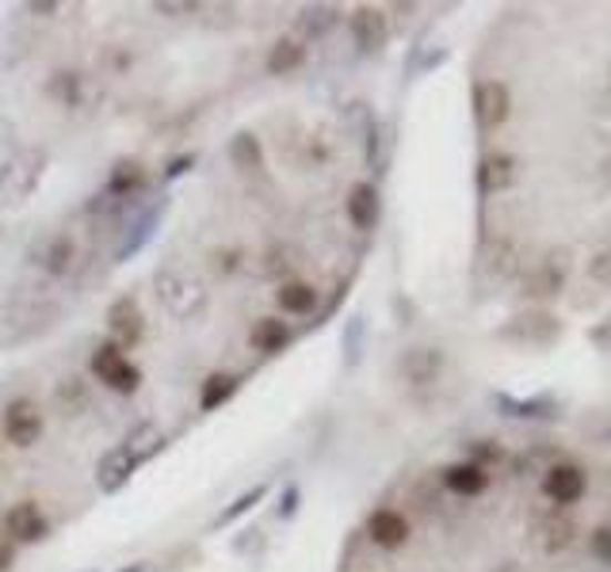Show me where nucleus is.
<instances>
[{
  "label": "nucleus",
  "mask_w": 611,
  "mask_h": 572,
  "mask_svg": "<svg viewBox=\"0 0 611 572\" xmlns=\"http://www.w3.org/2000/svg\"><path fill=\"white\" fill-rule=\"evenodd\" d=\"M153 436H161L157 428H153L150 420L145 423H138V428L131 431L126 439H119L111 450H103L100 454V462H96V484H100V492H119V489H126V481L138 473V466H142V443L145 439H153Z\"/></svg>",
  "instance_id": "f257e3e1"
},
{
  "label": "nucleus",
  "mask_w": 611,
  "mask_h": 572,
  "mask_svg": "<svg viewBox=\"0 0 611 572\" xmlns=\"http://www.w3.org/2000/svg\"><path fill=\"white\" fill-rule=\"evenodd\" d=\"M153 290H157V302L176 320H195L200 314H206V302H211L206 286L192 279L187 272H180V267H161L153 275Z\"/></svg>",
  "instance_id": "f03ea898"
},
{
  "label": "nucleus",
  "mask_w": 611,
  "mask_h": 572,
  "mask_svg": "<svg viewBox=\"0 0 611 572\" xmlns=\"http://www.w3.org/2000/svg\"><path fill=\"white\" fill-rule=\"evenodd\" d=\"M150 187V176H145V164L134 161V157H123L111 164L108 180H103V191L92 195L89 203V214H100V211H126V206H138L142 191Z\"/></svg>",
  "instance_id": "7ed1b4c3"
},
{
  "label": "nucleus",
  "mask_w": 611,
  "mask_h": 572,
  "mask_svg": "<svg viewBox=\"0 0 611 572\" xmlns=\"http://www.w3.org/2000/svg\"><path fill=\"white\" fill-rule=\"evenodd\" d=\"M58 309L42 298H12L0 314V344H28L34 336H42L47 328H54Z\"/></svg>",
  "instance_id": "20e7f679"
},
{
  "label": "nucleus",
  "mask_w": 611,
  "mask_h": 572,
  "mask_svg": "<svg viewBox=\"0 0 611 572\" xmlns=\"http://www.w3.org/2000/svg\"><path fill=\"white\" fill-rule=\"evenodd\" d=\"M47 150L42 145H20L16 161L8 164V172L0 176V195H4L8 206H20L34 195V187L42 184V172H47Z\"/></svg>",
  "instance_id": "39448f33"
},
{
  "label": "nucleus",
  "mask_w": 611,
  "mask_h": 572,
  "mask_svg": "<svg viewBox=\"0 0 611 572\" xmlns=\"http://www.w3.org/2000/svg\"><path fill=\"white\" fill-rule=\"evenodd\" d=\"M89 370H92V378L103 381L108 389H115L119 397H134L138 389H142V367H138L123 348H115L111 340L92 351Z\"/></svg>",
  "instance_id": "423d86ee"
},
{
  "label": "nucleus",
  "mask_w": 611,
  "mask_h": 572,
  "mask_svg": "<svg viewBox=\"0 0 611 572\" xmlns=\"http://www.w3.org/2000/svg\"><path fill=\"white\" fill-rule=\"evenodd\" d=\"M0 431H4V439L16 450H31L47 436V416H42V409L31 397H12L4 405V412H0Z\"/></svg>",
  "instance_id": "0eeeda50"
},
{
  "label": "nucleus",
  "mask_w": 611,
  "mask_h": 572,
  "mask_svg": "<svg viewBox=\"0 0 611 572\" xmlns=\"http://www.w3.org/2000/svg\"><path fill=\"white\" fill-rule=\"evenodd\" d=\"M31 264L39 267L47 279H69L81 264V248H77V237L65 229L58 233H47L39 237V245L31 248Z\"/></svg>",
  "instance_id": "6e6552de"
},
{
  "label": "nucleus",
  "mask_w": 611,
  "mask_h": 572,
  "mask_svg": "<svg viewBox=\"0 0 611 572\" xmlns=\"http://www.w3.org/2000/svg\"><path fill=\"white\" fill-rule=\"evenodd\" d=\"M562 336V320L547 309H528V314L512 317L509 325L501 328V340L520 344V348H547Z\"/></svg>",
  "instance_id": "1a4fd4ad"
},
{
  "label": "nucleus",
  "mask_w": 611,
  "mask_h": 572,
  "mask_svg": "<svg viewBox=\"0 0 611 572\" xmlns=\"http://www.w3.org/2000/svg\"><path fill=\"white\" fill-rule=\"evenodd\" d=\"M50 531H54V523H50V515L34 500H20V504L8 508L4 534L12 545H39L50 539Z\"/></svg>",
  "instance_id": "9d476101"
},
{
  "label": "nucleus",
  "mask_w": 611,
  "mask_h": 572,
  "mask_svg": "<svg viewBox=\"0 0 611 572\" xmlns=\"http://www.w3.org/2000/svg\"><path fill=\"white\" fill-rule=\"evenodd\" d=\"M165 211H169V198H153V203H145V206H138L134 211V218L126 222V229H123V245H119V253L115 259L119 264H126L134 253H142L145 245L153 241V233H157V225L161 218H165Z\"/></svg>",
  "instance_id": "9b49d317"
},
{
  "label": "nucleus",
  "mask_w": 611,
  "mask_h": 572,
  "mask_svg": "<svg viewBox=\"0 0 611 572\" xmlns=\"http://www.w3.org/2000/svg\"><path fill=\"white\" fill-rule=\"evenodd\" d=\"M108 333H111V344L123 351H131L142 344L145 336V317H142V306H138L134 294H123L108 306Z\"/></svg>",
  "instance_id": "f8f14e48"
},
{
  "label": "nucleus",
  "mask_w": 611,
  "mask_h": 572,
  "mask_svg": "<svg viewBox=\"0 0 611 572\" xmlns=\"http://www.w3.org/2000/svg\"><path fill=\"white\" fill-rule=\"evenodd\" d=\"M584 489H589V473H584L581 466H573V462H554V466H547V473H543V492H547V500H554L558 508L578 504V500L584 497Z\"/></svg>",
  "instance_id": "ddd939ff"
},
{
  "label": "nucleus",
  "mask_w": 611,
  "mask_h": 572,
  "mask_svg": "<svg viewBox=\"0 0 611 572\" xmlns=\"http://www.w3.org/2000/svg\"><path fill=\"white\" fill-rule=\"evenodd\" d=\"M348 28H352V42H356L359 54H378L390 39V23H386L383 8L371 4H359L356 12L348 16Z\"/></svg>",
  "instance_id": "4468645a"
},
{
  "label": "nucleus",
  "mask_w": 611,
  "mask_h": 572,
  "mask_svg": "<svg viewBox=\"0 0 611 572\" xmlns=\"http://www.w3.org/2000/svg\"><path fill=\"white\" fill-rule=\"evenodd\" d=\"M512 111V92L505 81H478L475 84V119L481 130H497Z\"/></svg>",
  "instance_id": "2eb2a0df"
},
{
  "label": "nucleus",
  "mask_w": 611,
  "mask_h": 572,
  "mask_svg": "<svg viewBox=\"0 0 611 572\" xmlns=\"http://www.w3.org/2000/svg\"><path fill=\"white\" fill-rule=\"evenodd\" d=\"M409 519L401 515L398 508H375L371 515H367V539H371L378 550L394 553L401 550V545L409 542Z\"/></svg>",
  "instance_id": "dca6fc26"
},
{
  "label": "nucleus",
  "mask_w": 611,
  "mask_h": 572,
  "mask_svg": "<svg viewBox=\"0 0 611 572\" xmlns=\"http://www.w3.org/2000/svg\"><path fill=\"white\" fill-rule=\"evenodd\" d=\"M520 180V161L509 153H486L478 161V191L481 195H501Z\"/></svg>",
  "instance_id": "f3484780"
},
{
  "label": "nucleus",
  "mask_w": 611,
  "mask_h": 572,
  "mask_svg": "<svg viewBox=\"0 0 611 572\" xmlns=\"http://www.w3.org/2000/svg\"><path fill=\"white\" fill-rule=\"evenodd\" d=\"M344 206H348V218L359 233H371L378 218H383V198H378V187L367 184V180H359V184L348 187Z\"/></svg>",
  "instance_id": "a211bd4d"
},
{
  "label": "nucleus",
  "mask_w": 611,
  "mask_h": 572,
  "mask_svg": "<svg viewBox=\"0 0 611 572\" xmlns=\"http://www.w3.org/2000/svg\"><path fill=\"white\" fill-rule=\"evenodd\" d=\"M444 375V351L440 348H409L401 355V378L409 386H436Z\"/></svg>",
  "instance_id": "6ab92c4d"
},
{
  "label": "nucleus",
  "mask_w": 611,
  "mask_h": 572,
  "mask_svg": "<svg viewBox=\"0 0 611 572\" xmlns=\"http://www.w3.org/2000/svg\"><path fill=\"white\" fill-rule=\"evenodd\" d=\"M47 95L65 111H81L89 103V81L77 69H58L54 76L47 81Z\"/></svg>",
  "instance_id": "aec40b11"
},
{
  "label": "nucleus",
  "mask_w": 611,
  "mask_h": 572,
  "mask_svg": "<svg viewBox=\"0 0 611 572\" xmlns=\"http://www.w3.org/2000/svg\"><path fill=\"white\" fill-rule=\"evenodd\" d=\"M306 42L295 39V34H283V39H275L268 47V58H264V69H268L272 76H291L295 69L306 65Z\"/></svg>",
  "instance_id": "412c9836"
},
{
  "label": "nucleus",
  "mask_w": 611,
  "mask_h": 572,
  "mask_svg": "<svg viewBox=\"0 0 611 572\" xmlns=\"http://www.w3.org/2000/svg\"><path fill=\"white\" fill-rule=\"evenodd\" d=\"M573 542H578V523H573V515H566L562 508L539 519V545H543L547 553H562L570 550Z\"/></svg>",
  "instance_id": "4be33fe9"
},
{
  "label": "nucleus",
  "mask_w": 611,
  "mask_h": 572,
  "mask_svg": "<svg viewBox=\"0 0 611 572\" xmlns=\"http://www.w3.org/2000/svg\"><path fill=\"white\" fill-rule=\"evenodd\" d=\"M275 302H279L283 314L309 317V314H317V306H322V294L303 279H283V286L275 290Z\"/></svg>",
  "instance_id": "5701e85b"
},
{
  "label": "nucleus",
  "mask_w": 611,
  "mask_h": 572,
  "mask_svg": "<svg viewBox=\"0 0 611 572\" xmlns=\"http://www.w3.org/2000/svg\"><path fill=\"white\" fill-rule=\"evenodd\" d=\"M444 489L455 497H481L489 489V470H481L475 462H455L444 470Z\"/></svg>",
  "instance_id": "b1692460"
},
{
  "label": "nucleus",
  "mask_w": 611,
  "mask_h": 572,
  "mask_svg": "<svg viewBox=\"0 0 611 572\" xmlns=\"http://www.w3.org/2000/svg\"><path fill=\"white\" fill-rule=\"evenodd\" d=\"M291 340H295V328H291L283 317H261L253 325V333H248V344L264 355H279Z\"/></svg>",
  "instance_id": "393cba45"
},
{
  "label": "nucleus",
  "mask_w": 611,
  "mask_h": 572,
  "mask_svg": "<svg viewBox=\"0 0 611 572\" xmlns=\"http://www.w3.org/2000/svg\"><path fill=\"white\" fill-rule=\"evenodd\" d=\"M241 389V375H230V370H214L211 378L200 386V412H218L222 405H230Z\"/></svg>",
  "instance_id": "a878e982"
},
{
  "label": "nucleus",
  "mask_w": 611,
  "mask_h": 572,
  "mask_svg": "<svg viewBox=\"0 0 611 572\" xmlns=\"http://www.w3.org/2000/svg\"><path fill=\"white\" fill-rule=\"evenodd\" d=\"M54 409L65 416V420H73V416H81L84 409H92V389L84 378L69 375L54 386Z\"/></svg>",
  "instance_id": "bb28decb"
},
{
  "label": "nucleus",
  "mask_w": 611,
  "mask_h": 572,
  "mask_svg": "<svg viewBox=\"0 0 611 572\" xmlns=\"http://www.w3.org/2000/svg\"><path fill=\"white\" fill-rule=\"evenodd\" d=\"M562 286H566V264H562V259H550L547 256V264L528 279V294H531V298H558V294H562Z\"/></svg>",
  "instance_id": "cd10ccee"
},
{
  "label": "nucleus",
  "mask_w": 611,
  "mask_h": 572,
  "mask_svg": "<svg viewBox=\"0 0 611 572\" xmlns=\"http://www.w3.org/2000/svg\"><path fill=\"white\" fill-rule=\"evenodd\" d=\"M337 20H340V8H333V4L303 8V16H298V31H303V42L306 39H325V34L337 28Z\"/></svg>",
  "instance_id": "c85d7f7f"
},
{
  "label": "nucleus",
  "mask_w": 611,
  "mask_h": 572,
  "mask_svg": "<svg viewBox=\"0 0 611 572\" xmlns=\"http://www.w3.org/2000/svg\"><path fill=\"white\" fill-rule=\"evenodd\" d=\"M230 161H234V168H241V172H261L264 168L261 137H253L248 130L234 134V142H230Z\"/></svg>",
  "instance_id": "c756f323"
},
{
  "label": "nucleus",
  "mask_w": 611,
  "mask_h": 572,
  "mask_svg": "<svg viewBox=\"0 0 611 572\" xmlns=\"http://www.w3.org/2000/svg\"><path fill=\"white\" fill-rule=\"evenodd\" d=\"M268 497V481H261V484H253V489H245L241 492V497L234 500V504H226L218 511V515H214V531H226L230 523H237L241 515H248V511H253L256 504H261V500Z\"/></svg>",
  "instance_id": "7c9ffc66"
},
{
  "label": "nucleus",
  "mask_w": 611,
  "mask_h": 572,
  "mask_svg": "<svg viewBox=\"0 0 611 572\" xmlns=\"http://www.w3.org/2000/svg\"><path fill=\"white\" fill-rule=\"evenodd\" d=\"M291 256H295V253H291V245H272L268 253H264L268 264H261L264 275H268V279H283V275L295 267V259H291Z\"/></svg>",
  "instance_id": "2f4dec72"
},
{
  "label": "nucleus",
  "mask_w": 611,
  "mask_h": 572,
  "mask_svg": "<svg viewBox=\"0 0 611 572\" xmlns=\"http://www.w3.org/2000/svg\"><path fill=\"white\" fill-rule=\"evenodd\" d=\"M16 153H20V137H16V126H12V119L0 115V176H4L8 164L16 161Z\"/></svg>",
  "instance_id": "473e14b6"
},
{
  "label": "nucleus",
  "mask_w": 611,
  "mask_h": 572,
  "mask_svg": "<svg viewBox=\"0 0 611 572\" xmlns=\"http://www.w3.org/2000/svg\"><path fill=\"white\" fill-rule=\"evenodd\" d=\"M470 462L489 470V466L505 462V447L497 443V439H478V443H470Z\"/></svg>",
  "instance_id": "72a5a7b5"
},
{
  "label": "nucleus",
  "mask_w": 611,
  "mask_h": 572,
  "mask_svg": "<svg viewBox=\"0 0 611 572\" xmlns=\"http://www.w3.org/2000/svg\"><path fill=\"white\" fill-rule=\"evenodd\" d=\"M497 401H501L505 416H550V409H554L547 397H539V401H512V397H497Z\"/></svg>",
  "instance_id": "f704fd0d"
},
{
  "label": "nucleus",
  "mask_w": 611,
  "mask_h": 572,
  "mask_svg": "<svg viewBox=\"0 0 611 572\" xmlns=\"http://www.w3.org/2000/svg\"><path fill=\"white\" fill-rule=\"evenodd\" d=\"M589 550H592V558H597L600 565H611V527H597V531H592Z\"/></svg>",
  "instance_id": "c9c22d12"
},
{
  "label": "nucleus",
  "mask_w": 611,
  "mask_h": 572,
  "mask_svg": "<svg viewBox=\"0 0 611 572\" xmlns=\"http://www.w3.org/2000/svg\"><path fill=\"white\" fill-rule=\"evenodd\" d=\"M195 161H200V157H195V153H180L176 161H169V164H165V176H161V180H165V184H172V180L187 176V172H192V164H195Z\"/></svg>",
  "instance_id": "e433bc0d"
},
{
  "label": "nucleus",
  "mask_w": 611,
  "mask_h": 572,
  "mask_svg": "<svg viewBox=\"0 0 611 572\" xmlns=\"http://www.w3.org/2000/svg\"><path fill=\"white\" fill-rule=\"evenodd\" d=\"M298 497H303V492H298V484H287V489H283V500H279V519H291L298 511Z\"/></svg>",
  "instance_id": "4c0bfd02"
},
{
  "label": "nucleus",
  "mask_w": 611,
  "mask_h": 572,
  "mask_svg": "<svg viewBox=\"0 0 611 572\" xmlns=\"http://www.w3.org/2000/svg\"><path fill=\"white\" fill-rule=\"evenodd\" d=\"M16 565V545L8 542V534H0V572H12Z\"/></svg>",
  "instance_id": "58836bf2"
},
{
  "label": "nucleus",
  "mask_w": 611,
  "mask_h": 572,
  "mask_svg": "<svg viewBox=\"0 0 611 572\" xmlns=\"http://www.w3.org/2000/svg\"><path fill=\"white\" fill-rule=\"evenodd\" d=\"M222 272H241V248H234V253H222Z\"/></svg>",
  "instance_id": "ea45409f"
},
{
  "label": "nucleus",
  "mask_w": 611,
  "mask_h": 572,
  "mask_svg": "<svg viewBox=\"0 0 611 572\" xmlns=\"http://www.w3.org/2000/svg\"><path fill=\"white\" fill-rule=\"evenodd\" d=\"M157 12H200V4H157Z\"/></svg>",
  "instance_id": "a19ab883"
},
{
  "label": "nucleus",
  "mask_w": 611,
  "mask_h": 572,
  "mask_svg": "<svg viewBox=\"0 0 611 572\" xmlns=\"http://www.w3.org/2000/svg\"><path fill=\"white\" fill-rule=\"evenodd\" d=\"M119 572H150V561H131V565H123Z\"/></svg>",
  "instance_id": "79ce46f5"
},
{
  "label": "nucleus",
  "mask_w": 611,
  "mask_h": 572,
  "mask_svg": "<svg viewBox=\"0 0 611 572\" xmlns=\"http://www.w3.org/2000/svg\"><path fill=\"white\" fill-rule=\"evenodd\" d=\"M497 572H520V569H516V565H512V561H505V565H501V569H497Z\"/></svg>",
  "instance_id": "37998d69"
},
{
  "label": "nucleus",
  "mask_w": 611,
  "mask_h": 572,
  "mask_svg": "<svg viewBox=\"0 0 611 572\" xmlns=\"http://www.w3.org/2000/svg\"><path fill=\"white\" fill-rule=\"evenodd\" d=\"M0 241H4V229H0Z\"/></svg>",
  "instance_id": "c03bdc74"
},
{
  "label": "nucleus",
  "mask_w": 611,
  "mask_h": 572,
  "mask_svg": "<svg viewBox=\"0 0 611 572\" xmlns=\"http://www.w3.org/2000/svg\"><path fill=\"white\" fill-rule=\"evenodd\" d=\"M89 572H96V569H89Z\"/></svg>",
  "instance_id": "a18cd8bd"
}]
</instances>
